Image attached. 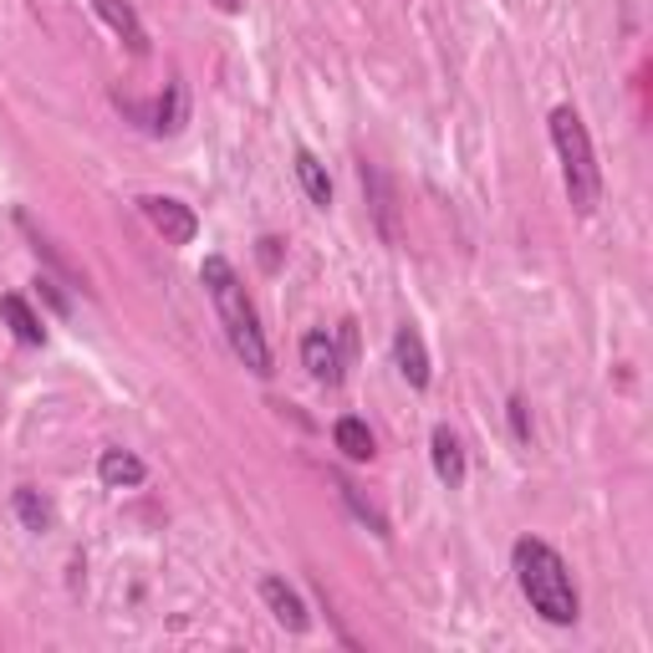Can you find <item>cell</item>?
I'll return each instance as SVG.
<instances>
[{"label":"cell","instance_id":"19","mask_svg":"<svg viewBox=\"0 0 653 653\" xmlns=\"http://www.w3.org/2000/svg\"><path fill=\"white\" fill-rule=\"evenodd\" d=\"M511 434L520 445H531V414H526V399H511Z\"/></svg>","mask_w":653,"mask_h":653},{"label":"cell","instance_id":"13","mask_svg":"<svg viewBox=\"0 0 653 653\" xmlns=\"http://www.w3.org/2000/svg\"><path fill=\"white\" fill-rule=\"evenodd\" d=\"M332 445H337L347 460H373V455H378V445H373V429L363 424V419H353V414L332 424Z\"/></svg>","mask_w":653,"mask_h":653},{"label":"cell","instance_id":"4","mask_svg":"<svg viewBox=\"0 0 653 653\" xmlns=\"http://www.w3.org/2000/svg\"><path fill=\"white\" fill-rule=\"evenodd\" d=\"M138 209L149 215V225L163 236V245H190V240L199 236V215H194L184 199H174V194H144Z\"/></svg>","mask_w":653,"mask_h":653},{"label":"cell","instance_id":"16","mask_svg":"<svg viewBox=\"0 0 653 653\" xmlns=\"http://www.w3.org/2000/svg\"><path fill=\"white\" fill-rule=\"evenodd\" d=\"M21 230H26V236H31V251L42 255V261H46V266H51V271H57V276H67V282L77 286V291L88 286V282H82V276H77V271H72V266H67V261H61V255H57V245H51V240H46L42 230H36V225L26 220V215H21Z\"/></svg>","mask_w":653,"mask_h":653},{"label":"cell","instance_id":"3","mask_svg":"<svg viewBox=\"0 0 653 653\" xmlns=\"http://www.w3.org/2000/svg\"><path fill=\"white\" fill-rule=\"evenodd\" d=\"M551 144H557V159H562V179H566V199L582 220L597 215L603 205V169H597L593 138H587V123L572 103H562L551 113Z\"/></svg>","mask_w":653,"mask_h":653},{"label":"cell","instance_id":"7","mask_svg":"<svg viewBox=\"0 0 653 653\" xmlns=\"http://www.w3.org/2000/svg\"><path fill=\"white\" fill-rule=\"evenodd\" d=\"M393 363L409 378V388H429V353H424V337H419L414 322H403L393 332Z\"/></svg>","mask_w":653,"mask_h":653},{"label":"cell","instance_id":"20","mask_svg":"<svg viewBox=\"0 0 653 653\" xmlns=\"http://www.w3.org/2000/svg\"><path fill=\"white\" fill-rule=\"evenodd\" d=\"M36 291H42V297L51 301V312H61V317L72 312V301L61 297V291H57V282H51V276H42V282H36Z\"/></svg>","mask_w":653,"mask_h":653},{"label":"cell","instance_id":"12","mask_svg":"<svg viewBox=\"0 0 653 653\" xmlns=\"http://www.w3.org/2000/svg\"><path fill=\"white\" fill-rule=\"evenodd\" d=\"M297 179H301V190H307V199H312L317 209H326L332 205V179H326V163L317 159L312 149H297Z\"/></svg>","mask_w":653,"mask_h":653},{"label":"cell","instance_id":"5","mask_svg":"<svg viewBox=\"0 0 653 653\" xmlns=\"http://www.w3.org/2000/svg\"><path fill=\"white\" fill-rule=\"evenodd\" d=\"M261 597H266V608H271V618L286 628V633H307V603H301V593L291 587L286 577H266L261 582Z\"/></svg>","mask_w":653,"mask_h":653},{"label":"cell","instance_id":"9","mask_svg":"<svg viewBox=\"0 0 653 653\" xmlns=\"http://www.w3.org/2000/svg\"><path fill=\"white\" fill-rule=\"evenodd\" d=\"M429 455H434V476L445 480L449 490H460L465 485V445L455 439V429H449V424H439V429H434Z\"/></svg>","mask_w":653,"mask_h":653},{"label":"cell","instance_id":"11","mask_svg":"<svg viewBox=\"0 0 653 653\" xmlns=\"http://www.w3.org/2000/svg\"><path fill=\"white\" fill-rule=\"evenodd\" d=\"M0 322L11 326V332H15V342H26V347H42V342H46V326H42V317L31 312V307H26V297H15V291H11V297H0Z\"/></svg>","mask_w":653,"mask_h":653},{"label":"cell","instance_id":"17","mask_svg":"<svg viewBox=\"0 0 653 653\" xmlns=\"http://www.w3.org/2000/svg\"><path fill=\"white\" fill-rule=\"evenodd\" d=\"M363 184H373V209H378V225H383V236H393V194H388L383 174H378L373 163H363Z\"/></svg>","mask_w":653,"mask_h":653},{"label":"cell","instance_id":"2","mask_svg":"<svg viewBox=\"0 0 653 653\" xmlns=\"http://www.w3.org/2000/svg\"><path fill=\"white\" fill-rule=\"evenodd\" d=\"M511 557H516V582H520V593H526V603H531V612H541V618L557 628L577 623L582 597H577V587H572V572H566L562 557H557L547 541H536V536H520Z\"/></svg>","mask_w":653,"mask_h":653},{"label":"cell","instance_id":"21","mask_svg":"<svg viewBox=\"0 0 653 653\" xmlns=\"http://www.w3.org/2000/svg\"><path fill=\"white\" fill-rule=\"evenodd\" d=\"M261 261H266V271H276V261H282V240H261Z\"/></svg>","mask_w":653,"mask_h":653},{"label":"cell","instance_id":"10","mask_svg":"<svg viewBox=\"0 0 653 653\" xmlns=\"http://www.w3.org/2000/svg\"><path fill=\"white\" fill-rule=\"evenodd\" d=\"M98 476H103V485L113 490H128V485H144V460H138L134 449H103L98 455Z\"/></svg>","mask_w":653,"mask_h":653},{"label":"cell","instance_id":"14","mask_svg":"<svg viewBox=\"0 0 653 653\" xmlns=\"http://www.w3.org/2000/svg\"><path fill=\"white\" fill-rule=\"evenodd\" d=\"M11 511H15V520L26 526V531H51V501H46L42 490H31V485H21L11 495Z\"/></svg>","mask_w":653,"mask_h":653},{"label":"cell","instance_id":"6","mask_svg":"<svg viewBox=\"0 0 653 653\" xmlns=\"http://www.w3.org/2000/svg\"><path fill=\"white\" fill-rule=\"evenodd\" d=\"M301 368L312 373L317 383H342V347L332 332H307L301 337Z\"/></svg>","mask_w":653,"mask_h":653},{"label":"cell","instance_id":"18","mask_svg":"<svg viewBox=\"0 0 653 653\" xmlns=\"http://www.w3.org/2000/svg\"><path fill=\"white\" fill-rule=\"evenodd\" d=\"M337 490H342V501L353 505V516H357V520H368V526H373V531H378V536H388V520L378 516V511H373V505L363 501V495H357V485H353V480H337Z\"/></svg>","mask_w":653,"mask_h":653},{"label":"cell","instance_id":"15","mask_svg":"<svg viewBox=\"0 0 653 653\" xmlns=\"http://www.w3.org/2000/svg\"><path fill=\"white\" fill-rule=\"evenodd\" d=\"M149 128L153 134H179L184 128V88L179 82H169V98H159L149 107Z\"/></svg>","mask_w":653,"mask_h":653},{"label":"cell","instance_id":"22","mask_svg":"<svg viewBox=\"0 0 653 653\" xmlns=\"http://www.w3.org/2000/svg\"><path fill=\"white\" fill-rule=\"evenodd\" d=\"M240 5H245V0H220V11H240Z\"/></svg>","mask_w":653,"mask_h":653},{"label":"cell","instance_id":"8","mask_svg":"<svg viewBox=\"0 0 653 653\" xmlns=\"http://www.w3.org/2000/svg\"><path fill=\"white\" fill-rule=\"evenodd\" d=\"M92 5H98V15H103L107 26L128 42L134 57H149V31H144V21H138V11L128 5V0H92Z\"/></svg>","mask_w":653,"mask_h":653},{"label":"cell","instance_id":"1","mask_svg":"<svg viewBox=\"0 0 653 653\" xmlns=\"http://www.w3.org/2000/svg\"><path fill=\"white\" fill-rule=\"evenodd\" d=\"M199 282H205L209 301H215V312L225 322V337L236 347V357L245 363L251 373H271V347H266V332H261V317H255L251 297H245V286H240L236 266L225 261V255H205V266H199Z\"/></svg>","mask_w":653,"mask_h":653}]
</instances>
